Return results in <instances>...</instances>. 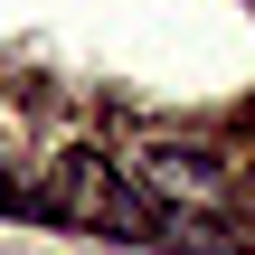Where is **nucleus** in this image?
Returning <instances> with one entry per match:
<instances>
[{
  "mask_svg": "<svg viewBox=\"0 0 255 255\" xmlns=\"http://www.w3.org/2000/svg\"><path fill=\"white\" fill-rule=\"evenodd\" d=\"M28 218H57V227H104V237H132L151 246V199L123 189V170L104 151H57L28 189Z\"/></svg>",
  "mask_w": 255,
  "mask_h": 255,
  "instance_id": "f257e3e1",
  "label": "nucleus"
},
{
  "mask_svg": "<svg viewBox=\"0 0 255 255\" xmlns=\"http://www.w3.org/2000/svg\"><path fill=\"white\" fill-rule=\"evenodd\" d=\"M132 189L170 218H237V161H218L199 142H151L132 161Z\"/></svg>",
  "mask_w": 255,
  "mask_h": 255,
  "instance_id": "f03ea898",
  "label": "nucleus"
}]
</instances>
